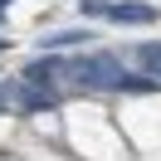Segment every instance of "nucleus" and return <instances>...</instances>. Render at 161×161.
<instances>
[{"label": "nucleus", "mask_w": 161, "mask_h": 161, "mask_svg": "<svg viewBox=\"0 0 161 161\" xmlns=\"http://www.w3.org/2000/svg\"><path fill=\"white\" fill-rule=\"evenodd\" d=\"M137 64H142V73H147L151 83H161V44H142V49H137Z\"/></svg>", "instance_id": "5"}, {"label": "nucleus", "mask_w": 161, "mask_h": 161, "mask_svg": "<svg viewBox=\"0 0 161 161\" xmlns=\"http://www.w3.org/2000/svg\"><path fill=\"white\" fill-rule=\"evenodd\" d=\"M5 5H15V0H0V10H5Z\"/></svg>", "instance_id": "7"}, {"label": "nucleus", "mask_w": 161, "mask_h": 161, "mask_svg": "<svg viewBox=\"0 0 161 161\" xmlns=\"http://www.w3.org/2000/svg\"><path fill=\"white\" fill-rule=\"evenodd\" d=\"M117 88H127V93H151V88H156V83H151L147 73H137V78H122Z\"/></svg>", "instance_id": "6"}, {"label": "nucleus", "mask_w": 161, "mask_h": 161, "mask_svg": "<svg viewBox=\"0 0 161 161\" xmlns=\"http://www.w3.org/2000/svg\"><path fill=\"white\" fill-rule=\"evenodd\" d=\"M20 103H25L30 112H49L54 103H59V93H54V88H39V83H30V88H20Z\"/></svg>", "instance_id": "4"}, {"label": "nucleus", "mask_w": 161, "mask_h": 161, "mask_svg": "<svg viewBox=\"0 0 161 161\" xmlns=\"http://www.w3.org/2000/svg\"><path fill=\"white\" fill-rule=\"evenodd\" d=\"M78 44H93V34L88 30H49V34H44V39H39V49H78Z\"/></svg>", "instance_id": "3"}, {"label": "nucleus", "mask_w": 161, "mask_h": 161, "mask_svg": "<svg viewBox=\"0 0 161 161\" xmlns=\"http://www.w3.org/2000/svg\"><path fill=\"white\" fill-rule=\"evenodd\" d=\"M83 15H103V20L117 25H151L156 20V5H142V0H83Z\"/></svg>", "instance_id": "2"}, {"label": "nucleus", "mask_w": 161, "mask_h": 161, "mask_svg": "<svg viewBox=\"0 0 161 161\" xmlns=\"http://www.w3.org/2000/svg\"><path fill=\"white\" fill-rule=\"evenodd\" d=\"M0 108H5V98H0Z\"/></svg>", "instance_id": "9"}, {"label": "nucleus", "mask_w": 161, "mask_h": 161, "mask_svg": "<svg viewBox=\"0 0 161 161\" xmlns=\"http://www.w3.org/2000/svg\"><path fill=\"white\" fill-rule=\"evenodd\" d=\"M30 83H59V88H117L127 73L112 54H83V59H39L25 69Z\"/></svg>", "instance_id": "1"}, {"label": "nucleus", "mask_w": 161, "mask_h": 161, "mask_svg": "<svg viewBox=\"0 0 161 161\" xmlns=\"http://www.w3.org/2000/svg\"><path fill=\"white\" fill-rule=\"evenodd\" d=\"M0 49H5V39H0Z\"/></svg>", "instance_id": "8"}]
</instances>
